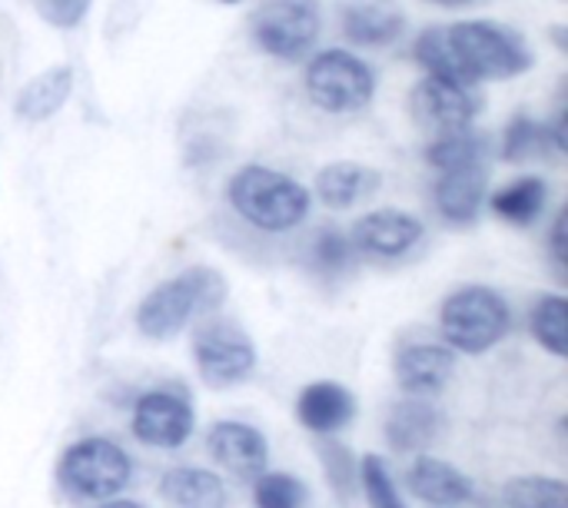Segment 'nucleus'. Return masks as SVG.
<instances>
[{
    "label": "nucleus",
    "mask_w": 568,
    "mask_h": 508,
    "mask_svg": "<svg viewBox=\"0 0 568 508\" xmlns=\"http://www.w3.org/2000/svg\"><path fill=\"white\" fill-rule=\"evenodd\" d=\"M426 236V226L419 216L406 213V210H373L366 216H359L353 223V250L369 256V260H399L406 253H413Z\"/></svg>",
    "instance_id": "obj_11"
},
{
    "label": "nucleus",
    "mask_w": 568,
    "mask_h": 508,
    "mask_svg": "<svg viewBox=\"0 0 568 508\" xmlns=\"http://www.w3.org/2000/svg\"><path fill=\"white\" fill-rule=\"evenodd\" d=\"M529 329L532 339L549 349L556 359L568 356V299L559 293H546L536 299L532 313H529Z\"/></svg>",
    "instance_id": "obj_25"
},
{
    "label": "nucleus",
    "mask_w": 568,
    "mask_h": 508,
    "mask_svg": "<svg viewBox=\"0 0 568 508\" xmlns=\"http://www.w3.org/2000/svg\"><path fill=\"white\" fill-rule=\"evenodd\" d=\"M413 57L429 77L469 87H479L486 80H513L532 67V50L526 47V40L496 20L426 27L416 37Z\"/></svg>",
    "instance_id": "obj_1"
},
{
    "label": "nucleus",
    "mask_w": 568,
    "mask_h": 508,
    "mask_svg": "<svg viewBox=\"0 0 568 508\" xmlns=\"http://www.w3.org/2000/svg\"><path fill=\"white\" fill-rule=\"evenodd\" d=\"M436 210L446 223L453 226H469L479 220L483 206H486V193H489V170L486 163H473V166H459V170H446L439 173L436 186Z\"/></svg>",
    "instance_id": "obj_14"
},
{
    "label": "nucleus",
    "mask_w": 568,
    "mask_h": 508,
    "mask_svg": "<svg viewBox=\"0 0 568 508\" xmlns=\"http://www.w3.org/2000/svg\"><path fill=\"white\" fill-rule=\"evenodd\" d=\"M93 0H30V7L50 23V27H60V30H70L77 27L87 10H90Z\"/></svg>",
    "instance_id": "obj_31"
},
{
    "label": "nucleus",
    "mask_w": 568,
    "mask_h": 508,
    "mask_svg": "<svg viewBox=\"0 0 568 508\" xmlns=\"http://www.w3.org/2000/svg\"><path fill=\"white\" fill-rule=\"evenodd\" d=\"M206 449L210 456L226 469L233 473L236 479H256L266 473V463H270V446H266V436L246 423H216L206 436Z\"/></svg>",
    "instance_id": "obj_13"
},
{
    "label": "nucleus",
    "mask_w": 568,
    "mask_h": 508,
    "mask_svg": "<svg viewBox=\"0 0 568 508\" xmlns=\"http://www.w3.org/2000/svg\"><path fill=\"white\" fill-rule=\"evenodd\" d=\"M223 3H240V0H223Z\"/></svg>",
    "instance_id": "obj_36"
},
{
    "label": "nucleus",
    "mask_w": 568,
    "mask_h": 508,
    "mask_svg": "<svg viewBox=\"0 0 568 508\" xmlns=\"http://www.w3.org/2000/svg\"><path fill=\"white\" fill-rule=\"evenodd\" d=\"M486 156H489V140L483 133H476L473 126L453 130V133H439L426 146V163L433 170H439V173L459 170V166H473V163H486Z\"/></svg>",
    "instance_id": "obj_23"
},
{
    "label": "nucleus",
    "mask_w": 568,
    "mask_h": 508,
    "mask_svg": "<svg viewBox=\"0 0 568 508\" xmlns=\"http://www.w3.org/2000/svg\"><path fill=\"white\" fill-rule=\"evenodd\" d=\"M549 200V183L542 176H519L509 186L496 190L489 206L496 216H503L513 226H532L546 213Z\"/></svg>",
    "instance_id": "obj_22"
},
{
    "label": "nucleus",
    "mask_w": 568,
    "mask_h": 508,
    "mask_svg": "<svg viewBox=\"0 0 568 508\" xmlns=\"http://www.w3.org/2000/svg\"><path fill=\"white\" fill-rule=\"evenodd\" d=\"M383 186V173L366 163H329L316 173V196L329 210H349Z\"/></svg>",
    "instance_id": "obj_19"
},
{
    "label": "nucleus",
    "mask_w": 568,
    "mask_h": 508,
    "mask_svg": "<svg viewBox=\"0 0 568 508\" xmlns=\"http://www.w3.org/2000/svg\"><path fill=\"white\" fill-rule=\"evenodd\" d=\"M100 508H143L140 502H130V499H106Z\"/></svg>",
    "instance_id": "obj_33"
},
{
    "label": "nucleus",
    "mask_w": 568,
    "mask_h": 508,
    "mask_svg": "<svg viewBox=\"0 0 568 508\" xmlns=\"http://www.w3.org/2000/svg\"><path fill=\"white\" fill-rule=\"evenodd\" d=\"M256 508H303L306 506V486L293 479L290 473H263L253 486Z\"/></svg>",
    "instance_id": "obj_28"
},
{
    "label": "nucleus",
    "mask_w": 568,
    "mask_h": 508,
    "mask_svg": "<svg viewBox=\"0 0 568 508\" xmlns=\"http://www.w3.org/2000/svg\"><path fill=\"white\" fill-rule=\"evenodd\" d=\"M193 363L210 386H236L256 369L253 339L233 323H206L193 339Z\"/></svg>",
    "instance_id": "obj_8"
},
{
    "label": "nucleus",
    "mask_w": 568,
    "mask_h": 508,
    "mask_svg": "<svg viewBox=\"0 0 568 508\" xmlns=\"http://www.w3.org/2000/svg\"><path fill=\"white\" fill-rule=\"evenodd\" d=\"M70 90H73V70L67 63L47 67L43 73H37L33 80L23 83L13 110L20 120H30V123L50 120L70 100Z\"/></svg>",
    "instance_id": "obj_20"
},
{
    "label": "nucleus",
    "mask_w": 568,
    "mask_h": 508,
    "mask_svg": "<svg viewBox=\"0 0 568 508\" xmlns=\"http://www.w3.org/2000/svg\"><path fill=\"white\" fill-rule=\"evenodd\" d=\"M556 150L549 123L532 120L529 113H519L503 136V160L509 163H532V160H549Z\"/></svg>",
    "instance_id": "obj_24"
},
{
    "label": "nucleus",
    "mask_w": 568,
    "mask_h": 508,
    "mask_svg": "<svg viewBox=\"0 0 568 508\" xmlns=\"http://www.w3.org/2000/svg\"><path fill=\"white\" fill-rule=\"evenodd\" d=\"M429 3H443V7H463V3H469V0H429Z\"/></svg>",
    "instance_id": "obj_34"
},
{
    "label": "nucleus",
    "mask_w": 568,
    "mask_h": 508,
    "mask_svg": "<svg viewBox=\"0 0 568 508\" xmlns=\"http://www.w3.org/2000/svg\"><path fill=\"white\" fill-rule=\"evenodd\" d=\"M439 329L453 353L483 356L513 333V306L493 286H463L446 296Z\"/></svg>",
    "instance_id": "obj_4"
},
{
    "label": "nucleus",
    "mask_w": 568,
    "mask_h": 508,
    "mask_svg": "<svg viewBox=\"0 0 568 508\" xmlns=\"http://www.w3.org/2000/svg\"><path fill=\"white\" fill-rule=\"evenodd\" d=\"M339 23L356 47H393L406 33L409 17L399 0H346L339 7Z\"/></svg>",
    "instance_id": "obj_12"
},
{
    "label": "nucleus",
    "mask_w": 568,
    "mask_h": 508,
    "mask_svg": "<svg viewBox=\"0 0 568 508\" xmlns=\"http://www.w3.org/2000/svg\"><path fill=\"white\" fill-rule=\"evenodd\" d=\"M320 456H323L326 479L333 482L339 499H346L356 489V459H353V453L346 446H339L336 439H326V443H320Z\"/></svg>",
    "instance_id": "obj_30"
},
{
    "label": "nucleus",
    "mask_w": 568,
    "mask_h": 508,
    "mask_svg": "<svg viewBox=\"0 0 568 508\" xmlns=\"http://www.w3.org/2000/svg\"><path fill=\"white\" fill-rule=\"evenodd\" d=\"M306 260H310V270L326 276V280H336V276H346L356 263V250H353V240L339 230H320L313 236V243L306 246Z\"/></svg>",
    "instance_id": "obj_27"
},
{
    "label": "nucleus",
    "mask_w": 568,
    "mask_h": 508,
    "mask_svg": "<svg viewBox=\"0 0 568 508\" xmlns=\"http://www.w3.org/2000/svg\"><path fill=\"white\" fill-rule=\"evenodd\" d=\"M456 373V353L436 343H413L396 353V383L409 396H436Z\"/></svg>",
    "instance_id": "obj_15"
},
{
    "label": "nucleus",
    "mask_w": 568,
    "mask_h": 508,
    "mask_svg": "<svg viewBox=\"0 0 568 508\" xmlns=\"http://www.w3.org/2000/svg\"><path fill=\"white\" fill-rule=\"evenodd\" d=\"M130 429L143 446L153 449H180L190 443L196 429V413L186 396L173 389H150L133 403Z\"/></svg>",
    "instance_id": "obj_9"
},
{
    "label": "nucleus",
    "mask_w": 568,
    "mask_h": 508,
    "mask_svg": "<svg viewBox=\"0 0 568 508\" xmlns=\"http://www.w3.org/2000/svg\"><path fill=\"white\" fill-rule=\"evenodd\" d=\"M226 299V280L210 266L183 270L180 276L153 286L140 309H136V329L146 339H170L180 329H186L193 319L213 313Z\"/></svg>",
    "instance_id": "obj_3"
},
{
    "label": "nucleus",
    "mask_w": 568,
    "mask_h": 508,
    "mask_svg": "<svg viewBox=\"0 0 568 508\" xmlns=\"http://www.w3.org/2000/svg\"><path fill=\"white\" fill-rule=\"evenodd\" d=\"M226 200L233 213L260 233H290L303 226L313 206V196L300 180L263 163L236 170L226 186Z\"/></svg>",
    "instance_id": "obj_2"
},
{
    "label": "nucleus",
    "mask_w": 568,
    "mask_h": 508,
    "mask_svg": "<svg viewBox=\"0 0 568 508\" xmlns=\"http://www.w3.org/2000/svg\"><path fill=\"white\" fill-rule=\"evenodd\" d=\"M406 482H409V492L416 499H423L426 506L433 508H453L476 499L473 479L463 469H456L453 463H443V459H433V456H419L409 466Z\"/></svg>",
    "instance_id": "obj_16"
},
{
    "label": "nucleus",
    "mask_w": 568,
    "mask_h": 508,
    "mask_svg": "<svg viewBox=\"0 0 568 508\" xmlns=\"http://www.w3.org/2000/svg\"><path fill=\"white\" fill-rule=\"evenodd\" d=\"M479 106H483V96H479L476 87L456 83V80H443V77H429V73L416 83V90L409 96L413 116L426 130H433L436 136L473 126Z\"/></svg>",
    "instance_id": "obj_10"
},
{
    "label": "nucleus",
    "mask_w": 568,
    "mask_h": 508,
    "mask_svg": "<svg viewBox=\"0 0 568 508\" xmlns=\"http://www.w3.org/2000/svg\"><path fill=\"white\" fill-rule=\"evenodd\" d=\"M446 433V416L419 396L393 406L386 419V439L396 453H423Z\"/></svg>",
    "instance_id": "obj_18"
},
{
    "label": "nucleus",
    "mask_w": 568,
    "mask_h": 508,
    "mask_svg": "<svg viewBox=\"0 0 568 508\" xmlns=\"http://www.w3.org/2000/svg\"><path fill=\"white\" fill-rule=\"evenodd\" d=\"M296 419L316 436H336L356 419V396L339 383H310L296 399Z\"/></svg>",
    "instance_id": "obj_17"
},
{
    "label": "nucleus",
    "mask_w": 568,
    "mask_h": 508,
    "mask_svg": "<svg viewBox=\"0 0 568 508\" xmlns=\"http://www.w3.org/2000/svg\"><path fill=\"white\" fill-rule=\"evenodd\" d=\"M359 482H363V492H366L369 508H409L403 502L399 489H396V479H393L389 466L379 456H363Z\"/></svg>",
    "instance_id": "obj_29"
},
{
    "label": "nucleus",
    "mask_w": 568,
    "mask_h": 508,
    "mask_svg": "<svg viewBox=\"0 0 568 508\" xmlns=\"http://www.w3.org/2000/svg\"><path fill=\"white\" fill-rule=\"evenodd\" d=\"M453 508H469V502H463V506H453ZM473 508H479V506H473Z\"/></svg>",
    "instance_id": "obj_35"
},
{
    "label": "nucleus",
    "mask_w": 568,
    "mask_h": 508,
    "mask_svg": "<svg viewBox=\"0 0 568 508\" xmlns=\"http://www.w3.org/2000/svg\"><path fill=\"white\" fill-rule=\"evenodd\" d=\"M566 226H568V216H566V210H562V213L556 216V226H552V236H549V246H552V260H556L559 273H566V263H568Z\"/></svg>",
    "instance_id": "obj_32"
},
{
    "label": "nucleus",
    "mask_w": 568,
    "mask_h": 508,
    "mask_svg": "<svg viewBox=\"0 0 568 508\" xmlns=\"http://www.w3.org/2000/svg\"><path fill=\"white\" fill-rule=\"evenodd\" d=\"M133 476V463L130 456L103 436H90L73 443L57 466V479L60 486L77 496V499H90V502H106L116 492L126 489Z\"/></svg>",
    "instance_id": "obj_6"
},
{
    "label": "nucleus",
    "mask_w": 568,
    "mask_h": 508,
    "mask_svg": "<svg viewBox=\"0 0 568 508\" xmlns=\"http://www.w3.org/2000/svg\"><path fill=\"white\" fill-rule=\"evenodd\" d=\"M160 492L173 508H226V486L210 469H170L160 479Z\"/></svg>",
    "instance_id": "obj_21"
},
{
    "label": "nucleus",
    "mask_w": 568,
    "mask_h": 508,
    "mask_svg": "<svg viewBox=\"0 0 568 508\" xmlns=\"http://www.w3.org/2000/svg\"><path fill=\"white\" fill-rule=\"evenodd\" d=\"M323 30L320 0H260L250 17L256 47L276 60H303Z\"/></svg>",
    "instance_id": "obj_7"
},
{
    "label": "nucleus",
    "mask_w": 568,
    "mask_h": 508,
    "mask_svg": "<svg viewBox=\"0 0 568 508\" xmlns=\"http://www.w3.org/2000/svg\"><path fill=\"white\" fill-rule=\"evenodd\" d=\"M306 96L323 113H359L376 96V73L373 67L356 57L353 50L329 47L320 50L303 73Z\"/></svg>",
    "instance_id": "obj_5"
},
{
    "label": "nucleus",
    "mask_w": 568,
    "mask_h": 508,
    "mask_svg": "<svg viewBox=\"0 0 568 508\" xmlns=\"http://www.w3.org/2000/svg\"><path fill=\"white\" fill-rule=\"evenodd\" d=\"M503 508H568V489L562 479L519 476L503 486Z\"/></svg>",
    "instance_id": "obj_26"
}]
</instances>
